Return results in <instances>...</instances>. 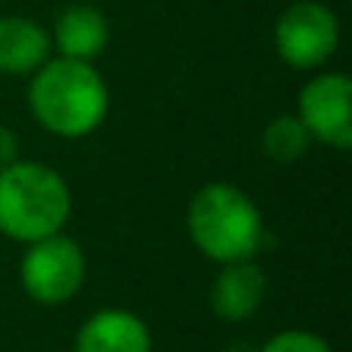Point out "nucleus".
<instances>
[{
  "instance_id": "11",
  "label": "nucleus",
  "mask_w": 352,
  "mask_h": 352,
  "mask_svg": "<svg viewBox=\"0 0 352 352\" xmlns=\"http://www.w3.org/2000/svg\"><path fill=\"white\" fill-rule=\"evenodd\" d=\"M260 146H263V155L269 161H275V164H294V161H300L309 152L312 136L297 115H278L266 124V130L260 136Z\"/></svg>"
},
{
  "instance_id": "9",
  "label": "nucleus",
  "mask_w": 352,
  "mask_h": 352,
  "mask_svg": "<svg viewBox=\"0 0 352 352\" xmlns=\"http://www.w3.org/2000/svg\"><path fill=\"white\" fill-rule=\"evenodd\" d=\"M50 41L65 59L93 62L109 47V19L93 3H68L56 16Z\"/></svg>"
},
{
  "instance_id": "6",
  "label": "nucleus",
  "mask_w": 352,
  "mask_h": 352,
  "mask_svg": "<svg viewBox=\"0 0 352 352\" xmlns=\"http://www.w3.org/2000/svg\"><path fill=\"white\" fill-rule=\"evenodd\" d=\"M297 118L312 142L346 152L352 146V80L343 72H318L300 90Z\"/></svg>"
},
{
  "instance_id": "12",
  "label": "nucleus",
  "mask_w": 352,
  "mask_h": 352,
  "mask_svg": "<svg viewBox=\"0 0 352 352\" xmlns=\"http://www.w3.org/2000/svg\"><path fill=\"white\" fill-rule=\"evenodd\" d=\"M260 352H334V346L324 337L312 334V331L287 328V331H278L275 337H269L260 346Z\"/></svg>"
},
{
  "instance_id": "5",
  "label": "nucleus",
  "mask_w": 352,
  "mask_h": 352,
  "mask_svg": "<svg viewBox=\"0 0 352 352\" xmlns=\"http://www.w3.org/2000/svg\"><path fill=\"white\" fill-rule=\"evenodd\" d=\"M340 43L337 12L322 0H297L275 22V53L297 72H316Z\"/></svg>"
},
{
  "instance_id": "14",
  "label": "nucleus",
  "mask_w": 352,
  "mask_h": 352,
  "mask_svg": "<svg viewBox=\"0 0 352 352\" xmlns=\"http://www.w3.org/2000/svg\"><path fill=\"white\" fill-rule=\"evenodd\" d=\"M0 3H3V0H0Z\"/></svg>"
},
{
  "instance_id": "1",
  "label": "nucleus",
  "mask_w": 352,
  "mask_h": 352,
  "mask_svg": "<svg viewBox=\"0 0 352 352\" xmlns=\"http://www.w3.org/2000/svg\"><path fill=\"white\" fill-rule=\"evenodd\" d=\"M28 109L47 133L84 140L96 133L109 115V87L93 62L56 56L31 74Z\"/></svg>"
},
{
  "instance_id": "2",
  "label": "nucleus",
  "mask_w": 352,
  "mask_h": 352,
  "mask_svg": "<svg viewBox=\"0 0 352 352\" xmlns=\"http://www.w3.org/2000/svg\"><path fill=\"white\" fill-rule=\"evenodd\" d=\"M186 229L195 248L219 266L254 260L266 241V223L256 201L232 182H207L195 192Z\"/></svg>"
},
{
  "instance_id": "8",
  "label": "nucleus",
  "mask_w": 352,
  "mask_h": 352,
  "mask_svg": "<svg viewBox=\"0 0 352 352\" xmlns=\"http://www.w3.org/2000/svg\"><path fill=\"white\" fill-rule=\"evenodd\" d=\"M152 331L130 309H99L74 334V352H152Z\"/></svg>"
},
{
  "instance_id": "4",
  "label": "nucleus",
  "mask_w": 352,
  "mask_h": 352,
  "mask_svg": "<svg viewBox=\"0 0 352 352\" xmlns=\"http://www.w3.org/2000/svg\"><path fill=\"white\" fill-rule=\"evenodd\" d=\"M87 278V256L74 238L47 235L41 241L25 244L22 263H19V285L34 303L62 306L74 300Z\"/></svg>"
},
{
  "instance_id": "10",
  "label": "nucleus",
  "mask_w": 352,
  "mask_h": 352,
  "mask_svg": "<svg viewBox=\"0 0 352 352\" xmlns=\"http://www.w3.org/2000/svg\"><path fill=\"white\" fill-rule=\"evenodd\" d=\"M50 31L28 16H0V74L25 78L50 59Z\"/></svg>"
},
{
  "instance_id": "13",
  "label": "nucleus",
  "mask_w": 352,
  "mask_h": 352,
  "mask_svg": "<svg viewBox=\"0 0 352 352\" xmlns=\"http://www.w3.org/2000/svg\"><path fill=\"white\" fill-rule=\"evenodd\" d=\"M12 161H19V136H16V130L0 124V170L10 167Z\"/></svg>"
},
{
  "instance_id": "3",
  "label": "nucleus",
  "mask_w": 352,
  "mask_h": 352,
  "mask_svg": "<svg viewBox=\"0 0 352 352\" xmlns=\"http://www.w3.org/2000/svg\"><path fill=\"white\" fill-rule=\"evenodd\" d=\"M72 188L65 176L41 161H12L0 170V235L19 244L65 229Z\"/></svg>"
},
{
  "instance_id": "7",
  "label": "nucleus",
  "mask_w": 352,
  "mask_h": 352,
  "mask_svg": "<svg viewBox=\"0 0 352 352\" xmlns=\"http://www.w3.org/2000/svg\"><path fill=\"white\" fill-rule=\"evenodd\" d=\"M266 300V272L254 260H238L219 266L210 287V309L223 322H248Z\"/></svg>"
}]
</instances>
